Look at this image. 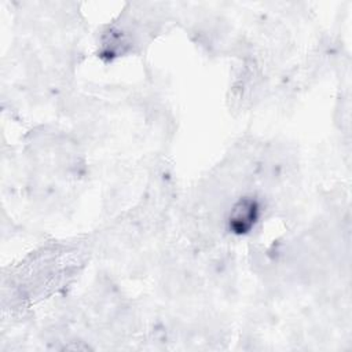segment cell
<instances>
[{
	"label": "cell",
	"mask_w": 352,
	"mask_h": 352,
	"mask_svg": "<svg viewBox=\"0 0 352 352\" xmlns=\"http://www.w3.org/2000/svg\"><path fill=\"white\" fill-rule=\"evenodd\" d=\"M257 214V206L254 201H241L232 209L230 217V226L235 232H246L254 223Z\"/></svg>",
	"instance_id": "1"
}]
</instances>
